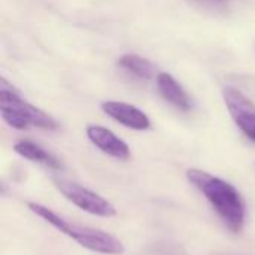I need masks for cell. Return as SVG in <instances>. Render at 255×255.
Listing matches in <instances>:
<instances>
[{
    "mask_svg": "<svg viewBox=\"0 0 255 255\" xmlns=\"http://www.w3.org/2000/svg\"><path fill=\"white\" fill-rule=\"evenodd\" d=\"M199 1H205V3H211V4H224L229 0H199Z\"/></svg>",
    "mask_w": 255,
    "mask_h": 255,
    "instance_id": "8fae6325",
    "label": "cell"
},
{
    "mask_svg": "<svg viewBox=\"0 0 255 255\" xmlns=\"http://www.w3.org/2000/svg\"><path fill=\"white\" fill-rule=\"evenodd\" d=\"M13 151L21 155L25 160L34 161V163H40L46 167H51L54 170H60L61 169V163L60 160L52 155L51 152L45 151L42 146H39L37 143L31 142V140H18L13 145Z\"/></svg>",
    "mask_w": 255,
    "mask_h": 255,
    "instance_id": "9c48e42d",
    "label": "cell"
},
{
    "mask_svg": "<svg viewBox=\"0 0 255 255\" xmlns=\"http://www.w3.org/2000/svg\"><path fill=\"white\" fill-rule=\"evenodd\" d=\"M102 111L108 117H111L112 120H115L117 123L123 124L127 128L143 131L151 127L149 117L143 111H140L139 108H136L130 103L108 100V102L102 103Z\"/></svg>",
    "mask_w": 255,
    "mask_h": 255,
    "instance_id": "8992f818",
    "label": "cell"
},
{
    "mask_svg": "<svg viewBox=\"0 0 255 255\" xmlns=\"http://www.w3.org/2000/svg\"><path fill=\"white\" fill-rule=\"evenodd\" d=\"M0 114L4 123L16 130H27L30 126L42 130L58 128V123L51 115L25 102L4 78L0 79Z\"/></svg>",
    "mask_w": 255,
    "mask_h": 255,
    "instance_id": "3957f363",
    "label": "cell"
},
{
    "mask_svg": "<svg viewBox=\"0 0 255 255\" xmlns=\"http://www.w3.org/2000/svg\"><path fill=\"white\" fill-rule=\"evenodd\" d=\"M118 66L142 79H151L155 76V66L136 54H126L121 58H118Z\"/></svg>",
    "mask_w": 255,
    "mask_h": 255,
    "instance_id": "30bf717a",
    "label": "cell"
},
{
    "mask_svg": "<svg viewBox=\"0 0 255 255\" xmlns=\"http://www.w3.org/2000/svg\"><path fill=\"white\" fill-rule=\"evenodd\" d=\"M157 88L161 97L179 111L188 112L193 109V102L182 85L169 73L161 72L157 75Z\"/></svg>",
    "mask_w": 255,
    "mask_h": 255,
    "instance_id": "ba28073f",
    "label": "cell"
},
{
    "mask_svg": "<svg viewBox=\"0 0 255 255\" xmlns=\"http://www.w3.org/2000/svg\"><path fill=\"white\" fill-rule=\"evenodd\" d=\"M224 103L239 130L255 142V103L236 88L227 87L223 91Z\"/></svg>",
    "mask_w": 255,
    "mask_h": 255,
    "instance_id": "5b68a950",
    "label": "cell"
},
{
    "mask_svg": "<svg viewBox=\"0 0 255 255\" xmlns=\"http://www.w3.org/2000/svg\"><path fill=\"white\" fill-rule=\"evenodd\" d=\"M87 137L90 142L99 148L102 152H105L109 157H114L117 160H128L130 158V148L128 145L120 139L114 131L103 126L90 124L87 126Z\"/></svg>",
    "mask_w": 255,
    "mask_h": 255,
    "instance_id": "52a82bcc",
    "label": "cell"
},
{
    "mask_svg": "<svg viewBox=\"0 0 255 255\" xmlns=\"http://www.w3.org/2000/svg\"><path fill=\"white\" fill-rule=\"evenodd\" d=\"M187 179L206 197L227 229L239 235L245 226L247 205L242 194L230 182L200 169H188Z\"/></svg>",
    "mask_w": 255,
    "mask_h": 255,
    "instance_id": "6da1fadb",
    "label": "cell"
},
{
    "mask_svg": "<svg viewBox=\"0 0 255 255\" xmlns=\"http://www.w3.org/2000/svg\"><path fill=\"white\" fill-rule=\"evenodd\" d=\"M27 208L34 215H37L39 218H42L43 221L51 224L60 233L73 239L76 244H79L85 250H90L93 253L103 255H121L126 251V248L120 239H117L115 236H112L103 230L73 224V223L64 220L63 217H60L58 214H55L52 209H49L40 203L28 202Z\"/></svg>",
    "mask_w": 255,
    "mask_h": 255,
    "instance_id": "7a4b0ae2",
    "label": "cell"
},
{
    "mask_svg": "<svg viewBox=\"0 0 255 255\" xmlns=\"http://www.w3.org/2000/svg\"><path fill=\"white\" fill-rule=\"evenodd\" d=\"M54 184H55V188L72 205L82 209L84 212H88L91 215L102 217V218H112L117 215L115 206L99 193L91 191L76 182H70L64 179H55Z\"/></svg>",
    "mask_w": 255,
    "mask_h": 255,
    "instance_id": "277c9868",
    "label": "cell"
}]
</instances>
